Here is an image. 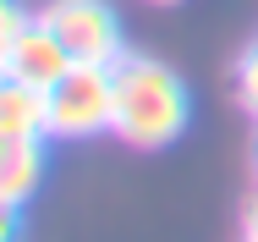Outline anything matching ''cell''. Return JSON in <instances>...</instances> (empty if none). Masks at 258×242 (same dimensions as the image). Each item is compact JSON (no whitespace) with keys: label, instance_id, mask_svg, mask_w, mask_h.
<instances>
[{"label":"cell","instance_id":"cell-1","mask_svg":"<svg viewBox=\"0 0 258 242\" xmlns=\"http://www.w3.org/2000/svg\"><path fill=\"white\" fill-rule=\"evenodd\" d=\"M115 77V116H110V132L132 149H165L176 143L192 121V99L187 83L149 55H121L110 66Z\"/></svg>","mask_w":258,"mask_h":242},{"label":"cell","instance_id":"cell-2","mask_svg":"<svg viewBox=\"0 0 258 242\" xmlns=\"http://www.w3.org/2000/svg\"><path fill=\"white\" fill-rule=\"evenodd\" d=\"M44 105H50V138H94V132H110L115 77H110V66L72 61L66 77H55L44 88Z\"/></svg>","mask_w":258,"mask_h":242},{"label":"cell","instance_id":"cell-3","mask_svg":"<svg viewBox=\"0 0 258 242\" xmlns=\"http://www.w3.org/2000/svg\"><path fill=\"white\" fill-rule=\"evenodd\" d=\"M39 22L50 28L60 50L72 61H94V66H115L126 50H121V17L104 6V0H50L39 11Z\"/></svg>","mask_w":258,"mask_h":242},{"label":"cell","instance_id":"cell-4","mask_svg":"<svg viewBox=\"0 0 258 242\" xmlns=\"http://www.w3.org/2000/svg\"><path fill=\"white\" fill-rule=\"evenodd\" d=\"M66 66H72V55L60 50V39H55V33L39 22V17H33L22 33H17L11 55L0 61V72H6V77H17V83H33V88H50L55 77H66Z\"/></svg>","mask_w":258,"mask_h":242},{"label":"cell","instance_id":"cell-5","mask_svg":"<svg viewBox=\"0 0 258 242\" xmlns=\"http://www.w3.org/2000/svg\"><path fill=\"white\" fill-rule=\"evenodd\" d=\"M0 132L6 138H50V105L44 88L0 77Z\"/></svg>","mask_w":258,"mask_h":242},{"label":"cell","instance_id":"cell-6","mask_svg":"<svg viewBox=\"0 0 258 242\" xmlns=\"http://www.w3.org/2000/svg\"><path fill=\"white\" fill-rule=\"evenodd\" d=\"M44 182V138H11L6 160H0V193L11 204H28Z\"/></svg>","mask_w":258,"mask_h":242},{"label":"cell","instance_id":"cell-7","mask_svg":"<svg viewBox=\"0 0 258 242\" xmlns=\"http://www.w3.org/2000/svg\"><path fill=\"white\" fill-rule=\"evenodd\" d=\"M236 94H242V105H247V116H258V44L236 61Z\"/></svg>","mask_w":258,"mask_h":242},{"label":"cell","instance_id":"cell-8","mask_svg":"<svg viewBox=\"0 0 258 242\" xmlns=\"http://www.w3.org/2000/svg\"><path fill=\"white\" fill-rule=\"evenodd\" d=\"M28 28V17L17 11V0H0V61L11 55V44H17V33Z\"/></svg>","mask_w":258,"mask_h":242},{"label":"cell","instance_id":"cell-9","mask_svg":"<svg viewBox=\"0 0 258 242\" xmlns=\"http://www.w3.org/2000/svg\"><path fill=\"white\" fill-rule=\"evenodd\" d=\"M17 209H22V204H11V198L0 193V242H6V237H17Z\"/></svg>","mask_w":258,"mask_h":242},{"label":"cell","instance_id":"cell-10","mask_svg":"<svg viewBox=\"0 0 258 242\" xmlns=\"http://www.w3.org/2000/svg\"><path fill=\"white\" fill-rule=\"evenodd\" d=\"M242 231H247V237H258V182H253V193H247V215H242Z\"/></svg>","mask_w":258,"mask_h":242},{"label":"cell","instance_id":"cell-11","mask_svg":"<svg viewBox=\"0 0 258 242\" xmlns=\"http://www.w3.org/2000/svg\"><path fill=\"white\" fill-rule=\"evenodd\" d=\"M143 6H181V0H143Z\"/></svg>","mask_w":258,"mask_h":242}]
</instances>
